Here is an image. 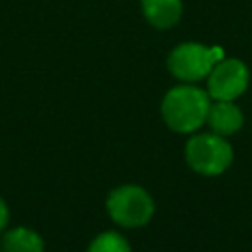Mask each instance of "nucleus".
I'll use <instances>...</instances> for the list:
<instances>
[{"instance_id":"6e6552de","label":"nucleus","mask_w":252,"mask_h":252,"mask_svg":"<svg viewBox=\"0 0 252 252\" xmlns=\"http://www.w3.org/2000/svg\"><path fill=\"white\" fill-rule=\"evenodd\" d=\"M4 252H43V240L35 230L18 226L4 236Z\"/></svg>"},{"instance_id":"1a4fd4ad","label":"nucleus","mask_w":252,"mask_h":252,"mask_svg":"<svg viewBox=\"0 0 252 252\" xmlns=\"http://www.w3.org/2000/svg\"><path fill=\"white\" fill-rule=\"evenodd\" d=\"M89 252H130V244L118 232L106 230L91 242Z\"/></svg>"},{"instance_id":"20e7f679","label":"nucleus","mask_w":252,"mask_h":252,"mask_svg":"<svg viewBox=\"0 0 252 252\" xmlns=\"http://www.w3.org/2000/svg\"><path fill=\"white\" fill-rule=\"evenodd\" d=\"M108 215L122 226H142L154 215V201L140 185L116 187L106 199Z\"/></svg>"},{"instance_id":"f03ea898","label":"nucleus","mask_w":252,"mask_h":252,"mask_svg":"<svg viewBox=\"0 0 252 252\" xmlns=\"http://www.w3.org/2000/svg\"><path fill=\"white\" fill-rule=\"evenodd\" d=\"M224 57L220 47H209L197 41H185L175 45L167 55L169 73L181 83H197L207 79L217 61Z\"/></svg>"},{"instance_id":"9d476101","label":"nucleus","mask_w":252,"mask_h":252,"mask_svg":"<svg viewBox=\"0 0 252 252\" xmlns=\"http://www.w3.org/2000/svg\"><path fill=\"white\" fill-rule=\"evenodd\" d=\"M6 222H8V207H6L4 199L0 197V230L6 226Z\"/></svg>"},{"instance_id":"7ed1b4c3","label":"nucleus","mask_w":252,"mask_h":252,"mask_svg":"<svg viewBox=\"0 0 252 252\" xmlns=\"http://www.w3.org/2000/svg\"><path fill=\"white\" fill-rule=\"evenodd\" d=\"M185 159L201 175H220L232 163V146L215 132L197 134L185 146Z\"/></svg>"},{"instance_id":"f257e3e1","label":"nucleus","mask_w":252,"mask_h":252,"mask_svg":"<svg viewBox=\"0 0 252 252\" xmlns=\"http://www.w3.org/2000/svg\"><path fill=\"white\" fill-rule=\"evenodd\" d=\"M211 96L193 83H183L169 89L161 100V116L165 124L181 134L195 132L207 122Z\"/></svg>"},{"instance_id":"0eeeda50","label":"nucleus","mask_w":252,"mask_h":252,"mask_svg":"<svg viewBox=\"0 0 252 252\" xmlns=\"http://www.w3.org/2000/svg\"><path fill=\"white\" fill-rule=\"evenodd\" d=\"M140 8L146 22L158 30L173 28L183 16L181 0H140Z\"/></svg>"},{"instance_id":"423d86ee","label":"nucleus","mask_w":252,"mask_h":252,"mask_svg":"<svg viewBox=\"0 0 252 252\" xmlns=\"http://www.w3.org/2000/svg\"><path fill=\"white\" fill-rule=\"evenodd\" d=\"M207 124L211 130L219 136H230L238 132L244 124V114L242 110L234 104V100H215L209 106L207 114Z\"/></svg>"},{"instance_id":"39448f33","label":"nucleus","mask_w":252,"mask_h":252,"mask_svg":"<svg viewBox=\"0 0 252 252\" xmlns=\"http://www.w3.org/2000/svg\"><path fill=\"white\" fill-rule=\"evenodd\" d=\"M250 81V71L236 57H222L207 75V93L213 100H236Z\"/></svg>"},{"instance_id":"9b49d317","label":"nucleus","mask_w":252,"mask_h":252,"mask_svg":"<svg viewBox=\"0 0 252 252\" xmlns=\"http://www.w3.org/2000/svg\"><path fill=\"white\" fill-rule=\"evenodd\" d=\"M0 252H4V250H2V248H0Z\"/></svg>"}]
</instances>
